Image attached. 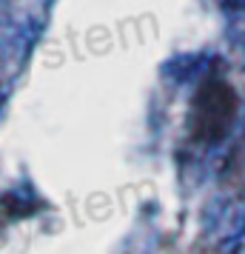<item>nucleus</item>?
Masks as SVG:
<instances>
[{
    "mask_svg": "<svg viewBox=\"0 0 245 254\" xmlns=\"http://www.w3.org/2000/svg\"><path fill=\"white\" fill-rule=\"evenodd\" d=\"M237 112H240V97L234 92V86L222 77H208L191 97L188 134L194 143H202V146L220 143L231 131Z\"/></svg>",
    "mask_w": 245,
    "mask_h": 254,
    "instance_id": "obj_1",
    "label": "nucleus"
}]
</instances>
